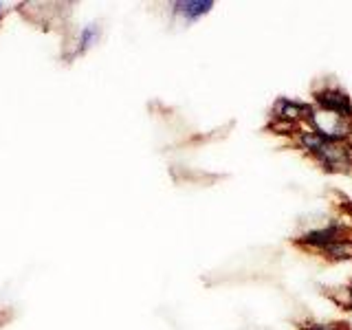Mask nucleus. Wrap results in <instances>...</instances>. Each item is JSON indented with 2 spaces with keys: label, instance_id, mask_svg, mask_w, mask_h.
I'll use <instances>...</instances> for the list:
<instances>
[{
  "label": "nucleus",
  "instance_id": "1",
  "mask_svg": "<svg viewBox=\"0 0 352 330\" xmlns=\"http://www.w3.org/2000/svg\"><path fill=\"white\" fill-rule=\"evenodd\" d=\"M317 102L322 104L326 110L330 113H337V115H348L350 113V99L346 93L341 91H322L317 93Z\"/></svg>",
  "mask_w": 352,
  "mask_h": 330
},
{
  "label": "nucleus",
  "instance_id": "2",
  "mask_svg": "<svg viewBox=\"0 0 352 330\" xmlns=\"http://www.w3.org/2000/svg\"><path fill=\"white\" fill-rule=\"evenodd\" d=\"M176 7V11L179 14H183L187 20H196V18H201V16H205V14H209V9L214 7V3H176L174 5Z\"/></svg>",
  "mask_w": 352,
  "mask_h": 330
},
{
  "label": "nucleus",
  "instance_id": "3",
  "mask_svg": "<svg viewBox=\"0 0 352 330\" xmlns=\"http://www.w3.org/2000/svg\"><path fill=\"white\" fill-rule=\"evenodd\" d=\"M302 330H339L337 326H326V324H313V326H304Z\"/></svg>",
  "mask_w": 352,
  "mask_h": 330
},
{
  "label": "nucleus",
  "instance_id": "4",
  "mask_svg": "<svg viewBox=\"0 0 352 330\" xmlns=\"http://www.w3.org/2000/svg\"><path fill=\"white\" fill-rule=\"evenodd\" d=\"M0 14H3V5H0Z\"/></svg>",
  "mask_w": 352,
  "mask_h": 330
}]
</instances>
